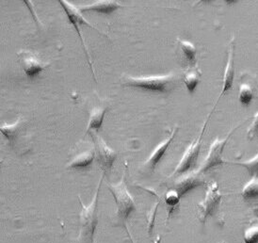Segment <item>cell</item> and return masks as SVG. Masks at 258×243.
Masks as SVG:
<instances>
[{
    "label": "cell",
    "mask_w": 258,
    "mask_h": 243,
    "mask_svg": "<svg viewBox=\"0 0 258 243\" xmlns=\"http://www.w3.org/2000/svg\"><path fill=\"white\" fill-rule=\"evenodd\" d=\"M58 2H59V4L61 5V7L63 8L65 14L67 15V17H68L69 21L72 23L74 28L76 29L77 32L79 33V36L80 37V40H81V43H82V45H83V47H84L85 53L87 54V57H88V63H89V65H90L91 70L93 71V76H94V79L96 80V76H95L94 71H93V64H92V60H91V56H90V53L88 52L86 44H85V42H84L83 37H82L81 33H80V30H79V27L80 25L88 26L89 28H91V29L96 30V31H97L99 34H101V35L105 36V37H107V38H108V36L106 35V34H104V33H102L99 29H96L95 27H93L92 24H90L89 22L87 21L86 18H84V16L82 15V13L80 12V10H79V7L74 6V5L70 4L69 2H67V1H65V0H59Z\"/></svg>",
    "instance_id": "8992f818"
},
{
    "label": "cell",
    "mask_w": 258,
    "mask_h": 243,
    "mask_svg": "<svg viewBox=\"0 0 258 243\" xmlns=\"http://www.w3.org/2000/svg\"><path fill=\"white\" fill-rule=\"evenodd\" d=\"M235 37H233L230 41L228 44V52H227V62H226V66L224 69V74H223V81H222V91L221 95L219 96L218 100L224 93L228 92L233 88L234 84V75H235V67H234V63H235Z\"/></svg>",
    "instance_id": "8fae6325"
},
{
    "label": "cell",
    "mask_w": 258,
    "mask_h": 243,
    "mask_svg": "<svg viewBox=\"0 0 258 243\" xmlns=\"http://www.w3.org/2000/svg\"><path fill=\"white\" fill-rule=\"evenodd\" d=\"M17 55L22 69L29 79H35L43 70L50 66V64L43 63L29 51L22 50L18 52Z\"/></svg>",
    "instance_id": "9c48e42d"
},
{
    "label": "cell",
    "mask_w": 258,
    "mask_h": 243,
    "mask_svg": "<svg viewBox=\"0 0 258 243\" xmlns=\"http://www.w3.org/2000/svg\"><path fill=\"white\" fill-rule=\"evenodd\" d=\"M178 45H179L181 53L185 58L186 65L192 69L197 63V57H196L197 51L195 46L192 43L185 40H178Z\"/></svg>",
    "instance_id": "9a60e30c"
},
{
    "label": "cell",
    "mask_w": 258,
    "mask_h": 243,
    "mask_svg": "<svg viewBox=\"0 0 258 243\" xmlns=\"http://www.w3.org/2000/svg\"><path fill=\"white\" fill-rule=\"evenodd\" d=\"M232 164L239 165L244 167L249 174L251 175V178H258V154L251 159H249L244 162H232Z\"/></svg>",
    "instance_id": "7402d4cb"
},
{
    "label": "cell",
    "mask_w": 258,
    "mask_h": 243,
    "mask_svg": "<svg viewBox=\"0 0 258 243\" xmlns=\"http://www.w3.org/2000/svg\"><path fill=\"white\" fill-rule=\"evenodd\" d=\"M95 158V152L94 150H89L83 152L74 157L66 166V169H82L88 168L93 163V159Z\"/></svg>",
    "instance_id": "5bb4252c"
},
{
    "label": "cell",
    "mask_w": 258,
    "mask_h": 243,
    "mask_svg": "<svg viewBox=\"0 0 258 243\" xmlns=\"http://www.w3.org/2000/svg\"><path fill=\"white\" fill-rule=\"evenodd\" d=\"M22 124H23L22 117H19L14 124H11V125L2 124L0 127L1 133L7 138L12 146H14V144H15V139L21 129Z\"/></svg>",
    "instance_id": "e0dca14e"
},
{
    "label": "cell",
    "mask_w": 258,
    "mask_h": 243,
    "mask_svg": "<svg viewBox=\"0 0 258 243\" xmlns=\"http://www.w3.org/2000/svg\"><path fill=\"white\" fill-rule=\"evenodd\" d=\"M107 108L105 107H94L91 114H90V120L88 123L87 132L93 130V131H98L100 129L103 121L105 118Z\"/></svg>",
    "instance_id": "2e32d148"
},
{
    "label": "cell",
    "mask_w": 258,
    "mask_h": 243,
    "mask_svg": "<svg viewBox=\"0 0 258 243\" xmlns=\"http://www.w3.org/2000/svg\"><path fill=\"white\" fill-rule=\"evenodd\" d=\"M180 199H181V197H180L179 194L177 193V192H175L174 190H170L168 193H166L164 201H165L166 206L169 208L167 220L169 219V217L174 211L176 207L179 205Z\"/></svg>",
    "instance_id": "ffe728a7"
},
{
    "label": "cell",
    "mask_w": 258,
    "mask_h": 243,
    "mask_svg": "<svg viewBox=\"0 0 258 243\" xmlns=\"http://www.w3.org/2000/svg\"><path fill=\"white\" fill-rule=\"evenodd\" d=\"M159 205V201L157 202V204L155 205V207L152 208L149 214L147 216V220H148V223H147V227H148V233L149 235L152 234L153 231V227H154V223H155V218H156V213H157V209H158V206Z\"/></svg>",
    "instance_id": "d4e9b609"
},
{
    "label": "cell",
    "mask_w": 258,
    "mask_h": 243,
    "mask_svg": "<svg viewBox=\"0 0 258 243\" xmlns=\"http://www.w3.org/2000/svg\"><path fill=\"white\" fill-rule=\"evenodd\" d=\"M123 87L140 88L154 93H169L172 90L177 77L175 74L171 73L163 76H150V77H140L134 78L130 76H123Z\"/></svg>",
    "instance_id": "3957f363"
},
{
    "label": "cell",
    "mask_w": 258,
    "mask_h": 243,
    "mask_svg": "<svg viewBox=\"0 0 258 243\" xmlns=\"http://www.w3.org/2000/svg\"><path fill=\"white\" fill-rule=\"evenodd\" d=\"M119 2L113 1V0H100V1H95L93 4L86 5V6H79V9L81 13L84 12H95L99 14H105L108 15L113 13L119 8H122Z\"/></svg>",
    "instance_id": "4fadbf2b"
},
{
    "label": "cell",
    "mask_w": 258,
    "mask_h": 243,
    "mask_svg": "<svg viewBox=\"0 0 258 243\" xmlns=\"http://www.w3.org/2000/svg\"><path fill=\"white\" fill-rule=\"evenodd\" d=\"M241 195L247 201L258 199V178H251L244 186Z\"/></svg>",
    "instance_id": "d6986e66"
},
{
    "label": "cell",
    "mask_w": 258,
    "mask_h": 243,
    "mask_svg": "<svg viewBox=\"0 0 258 243\" xmlns=\"http://www.w3.org/2000/svg\"><path fill=\"white\" fill-rule=\"evenodd\" d=\"M253 91L252 88L248 84H240L239 86V92H238V100L244 105L248 106L251 103L253 99Z\"/></svg>",
    "instance_id": "44dd1931"
},
{
    "label": "cell",
    "mask_w": 258,
    "mask_h": 243,
    "mask_svg": "<svg viewBox=\"0 0 258 243\" xmlns=\"http://www.w3.org/2000/svg\"><path fill=\"white\" fill-rule=\"evenodd\" d=\"M108 190L113 195L116 203V221L117 225L122 226L128 235L129 238L132 243H135L127 227V220L130 214L136 209V203L134 197L129 193L128 190L125 185V172H123L122 179L117 184H109Z\"/></svg>",
    "instance_id": "6da1fadb"
},
{
    "label": "cell",
    "mask_w": 258,
    "mask_h": 243,
    "mask_svg": "<svg viewBox=\"0 0 258 243\" xmlns=\"http://www.w3.org/2000/svg\"><path fill=\"white\" fill-rule=\"evenodd\" d=\"M177 131H178V128H175L173 129L171 137L166 139L165 141H163L162 143H159L158 146L156 147V149L151 153L150 157H148L147 160L144 163V167L146 171L151 172L155 171V168L157 167V165L159 163V161L164 156L166 151L168 150V148L170 147V145L172 143Z\"/></svg>",
    "instance_id": "7c38bea8"
},
{
    "label": "cell",
    "mask_w": 258,
    "mask_h": 243,
    "mask_svg": "<svg viewBox=\"0 0 258 243\" xmlns=\"http://www.w3.org/2000/svg\"><path fill=\"white\" fill-rule=\"evenodd\" d=\"M201 175L197 171H194L179 176L173 182L171 190H174L179 194L180 197H183L188 192L196 189L197 187L203 186L206 183Z\"/></svg>",
    "instance_id": "30bf717a"
},
{
    "label": "cell",
    "mask_w": 258,
    "mask_h": 243,
    "mask_svg": "<svg viewBox=\"0 0 258 243\" xmlns=\"http://www.w3.org/2000/svg\"><path fill=\"white\" fill-rule=\"evenodd\" d=\"M244 242L258 243V226L251 227L245 232Z\"/></svg>",
    "instance_id": "603a6c76"
},
{
    "label": "cell",
    "mask_w": 258,
    "mask_h": 243,
    "mask_svg": "<svg viewBox=\"0 0 258 243\" xmlns=\"http://www.w3.org/2000/svg\"><path fill=\"white\" fill-rule=\"evenodd\" d=\"M207 123L204 125V127L202 129L200 136L198 137L196 140H194L192 143L186 148V150L185 151L179 163L176 166L175 170L173 171L172 174L170 175V178L179 177V176H182V175L186 174L188 172H194V169L197 165V160H198L199 154H200V151H201L202 138L204 135Z\"/></svg>",
    "instance_id": "277c9868"
},
{
    "label": "cell",
    "mask_w": 258,
    "mask_h": 243,
    "mask_svg": "<svg viewBox=\"0 0 258 243\" xmlns=\"http://www.w3.org/2000/svg\"><path fill=\"white\" fill-rule=\"evenodd\" d=\"M240 126H238L237 128L232 129L230 131L229 134L225 137L224 139H219L217 138L213 143H211L210 148L208 151V156L206 157V159L204 160L203 164H202L200 169L197 171L198 173H205V172H208L209 170L216 168L220 165L223 164V163H227L225 160H223L222 158V153L225 148V145L228 143L230 138L232 136V134L234 133L235 130H237Z\"/></svg>",
    "instance_id": "52a82bcc"
},
{
    "label": "cell",
    "mask_w": 258,
    "mask_h": 243,
    "mask_svg": "<svg viewBox=\"0 0 258 243\" xmlns=\"http://www.w3.org/2000/svg\"><path fill=\"white\" fill-rule=\"evenodd\" d=\"M91 136L94 143L95 157L102 168V171L105 173L110 172L117 158V152L111 149L98 134L92 132Z\"/></svg>",
    "instance_id": "ba28073f"
},
{
    "label": "cell",
    "mask_w": 258,
    "mask_h": 243,
    "mask_svg": "<svg viewBox=\"0 0 258 243\" xmlns=\"http://www.w3.org/2000/svg\"><path fill=\"white\" fill-rule=\"evenodd\" d=\"M222 194L219 190L217 182L212 181L208 184L205 199L198 204V219L205 223L209 217L213 216L222 202Z\"/></svg>",
    "instance_id": "5b68a950"
},
{
    "label": "cell",
    "mask_w": 258,
    "mask_h": 243,
    "mask_svg": "<svg viewBox=\"0 0 258 243\" xmlns=\"http://www.w3.org/2000/svg\"><path fill=\"white\" fill-rule=\"evenodd\" d=\"M248 139L253 140L255 138H258V111L253 115L252 117V122L250 128L248 129Z\"/></svg>",
    "instance_id": "cb8c5ba5"
},
{
    "label": "cell",
    "mask_w": 258,
    "mask_h": 243,
    "mask_svg": "<svg viewBox=\"0 0 258 243\" xmlns=\"http://www.w3.org/2000/svg\"><path fill=\"white\" fill-rule=\"evenodd\" d=\"M201 81V72L198 70H189L186 72L185 76H184V83L186 85V89L189 93H194L196 87L198 86V84Z\"/></svg>",
    "instance_id": "ac0fdd59"
},
{
    "label": "cell",
    "mask_w": 258,
    "mask_h": 243,
    "mask_svg": "<svg viewBox=\"0 0 258 243\" xmlns=\"http://www.w3.org/2000/svg\"><path fill=\"white\" fill-rule=\"evenodd\" d=\"M105 174L106 173L103 172L93 200L89 206H85L80 200V197H79V203L82 207V210L80 212V233L79 236L80 243H93L95 229L98 223V195Z\"/></svg>",
    "instance_id": "7a4b0ae2"
}]
</instances>
